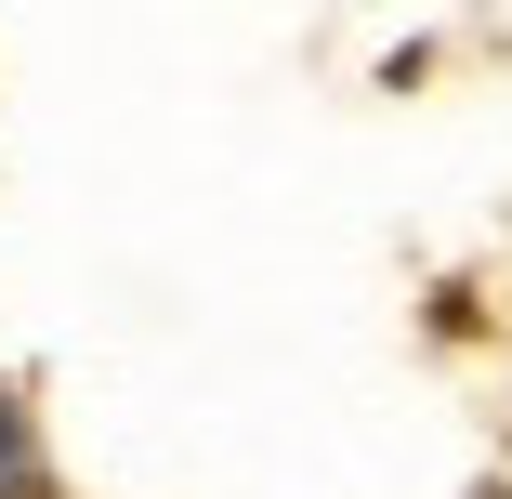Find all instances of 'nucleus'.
<instances>
[{"label":"nucleus","instance_id":"f257e3e1","mask_svg":"<svg viewBox=\"0 0 512 499\" xmlns=\"http://www.w3.org/2000/svg\"><path fill=\"white\" fill-rule=\"evenodd\" d=\"M27 486H40V447H27V408L0 394V499H27Z\"/></svg>","mask_w":512,"mask_h":499}]
</instances>
